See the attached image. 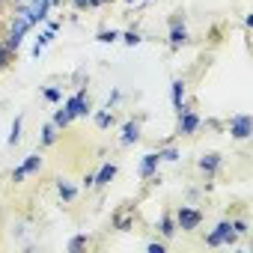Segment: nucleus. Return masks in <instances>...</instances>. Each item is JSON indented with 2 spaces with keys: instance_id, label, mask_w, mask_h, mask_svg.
I'll list each match as a JSON object with an SVG mask.
<instances>
[{
  "instance_id": "bb28decb",
  "label": "nucleus",
  "mask_w": 253,
  "mask_h": 253,
  "mask_svg": "<svg viewBox=\"0 0 253 253\" xmlns=\"http://www.w3.org/2000/svg\"><path fill=\"white\" fill-rule=\"evenodd\" d=\"M232 229H235V235H244V232H247V223H244V220H235Z\"/></svg>"
},
{
  "instance_id": "1a4fd4ad",
  "label": "nucleus",
  "mask_w": 253,
  "mask_h": 253,
  "mask_svg": "<svg viewBox=\"0 0 253 253\" xmlns=\"http://www.w3.org/2000/svg\"><path fill=\"white\" fill-rule=\"evenodd\" d=\"M188 42V30L182 27V24H176L173 30H170V48H182Z\"/></svg>"
},
{
  "instance_id": "393cba45",
  "label": "nucleus",
  "mask_w": 253,
  "mask_h": 253,
  "mask_svg": "<svg viewBox=\"0 0 253 253\" xmlns=\"http://www.w3.org/2000/svg\"><path fill=\"white\" fill-rule=\"evenodd\" d=\"M122 42H125V45H137V42H140V36L131 30V33H125V36H122Z\"/></svg>"
},
{
  "instance_id": "4468645a",
  "label": "nucleus",
  "mask_w": 253,
  "mask_h": 253,
  "mask_svg": "<svg viewBox=\"0 0 253 253\" xmlns=\"http://www.w3.org/2000/svg\"><path fill=\"white\" fill-rule=\"evenodd\" d=\"M57 191H60V197H63L66 203H72V200H75V188H72L69 182H63V179H60V182H57Z\"/></svg>"
},
{
  "instance_id": "aec40b11",
  "label": "nucleus",
  "mask_w": 253,
  "mask_h": 253,
  "mask_svg": "<svg viewBox=\"0 0 253 253\" xmlns=\"http://www.w3.org/2000/svg\"><path fill=\"white\" fill-rule=\"evenodd\" d=\"M72 6L75 9H92V6H101L98 0H72Z\"/></svg>"
},
{
  "instance_id": "2eb2a0df",
  "label": "nucleus",
  "mask_w": 253,
  "mask_h": 253,
  "mask_svg": "<svg viewBox=\"0 0 253 253\" xmlns=\"http://www.w3.org/2000/svg\"><path fill=\"white\" fill-rule=\"evenodd\" d=\"M161 235L164 238H173L176 235V220L173 217H161Z\"/></svg>"
},
{
  "instance_id": "6ab92c4d",
  "label": "nucleus",
  "mask_w": 253,
  "mask_h": 253,
  "mask_svg": "<svg viewBox=\"0 0 253 253\" xmlns=\"http://www.w3.org/2000/svg\"><path fill=\"white\" fill-rule=\"evenodd\" d=\"M95 125H98V128H107V125H110V113L107 110H98L95 113Z\"/></svg>"
},
{
  "instance_id": "a211bd4d",
  "label": "nucleus",
  "mask_w": 253,
  "mask_h": 253,
  "mask_svg": "<svg viewBox=\"0 0 253 253\" xmlns=\"http://www.w3.org/2000/svg\"><path fill=\"white\" fill-rule=\"evenodd\" d=\"M69 122H72V116L66 113V107L54 113V125H57V128H66V125H69Z\"/></svg>"
},
{
  "instance_id": "a878e982",
  "label": "nucleus",
  "mask_w": 253,
  "mask_h": 253,
  "mask_svg": "<svg viewBox=\"0 0 253 253\" xmlns=\"http://www.w3.org/2000/svg\"><path fill=\"white\" fill-rule=\"evenodd\" d=\"M45 98H48V101H60V89L48 86V89H45Z\"/></svg>"
},
{
  "instance_id": "0eeeda50",
  "label": "nucleus",
  "mask_w": 253,
  "mask_h": 253,
  "mask_svg": "<svg viewBox=\"0 0 253 253\" xmlns=\"http://www.w3.org/2000/svg\"><path fill=\"white\" fill-rule=\"evenodd\" d=\"M197 125H200L197 113H191V110L179 113V128H182V134H194V131H197Z\"/></svg>"
},
{
  "instance_id": "f257e3e1",
  "label": "nucleus",
  "mask_w": 253,
  "mask_h": 253,
  "mask_svg": "<svg viewBox=\"0 0 253 253\" xmlns=\"http://www.w3.org/2000/svg\"><path fill=\"white\" fill-rule=\"evenodd\" d=\"M211 247H217V244H232L235 241V229H232V223L229 220H220L217 226H214V232H209V238H206Z\"/></svg>"
},
{
  "instance_id": "f03ea898",
  "label": "nucleus",
  "mask_w": 253,
  "mask_h": 253,
  "mask_svg": "<svg viewBox=\"0 0 253 253\" xmlns=\"http://www.w3.org/2000/svg\"><path fill=\"white\" fill-rule=\"evenodd\" d=\"M200 220H203V214L197 211V209H188V206H182L179 209V214H176V223H179V229H197L200 226Z\"/></svg>"
},
{
  "instance_id": "6e6552de",
  "label": "nucleus",
  "mask_w": 253,
  "mask_h": 253,
  "mask_svg": "<svg viewBox=\"0 0 253 253\" xmlns=\"http://www.w3.org/2000/svg\"><path fill=\"white\" fill-rule=\"evenodd\" d=\"M158 161H161V158H158L155 152L143 155V161H140V176H143V179H149V176H152V173L158 170Z\"/></svg>"
},
{
  "instance_id": "5701e85b",
  "label": "nucleus",
  "mask_w": 253,
  "mask_h": 253,
  "mask_svg": "<svg viewBox=\"0 0 253 253\" xmlns=\"http://www.w3.org/2000/svg\"><path fill=\"white\" fill-rule=\"evenodd\" d=\"M158 158H164V161H179V152H176V149H164Z\"/></svg>"
},
{
  "instance_id": "412c9836",
  "label": "nucleus",
  "mask_w": 253,
  "mask_h": 253,
  "mask_svg": "<svg viewBox=\"0 0 253 253\" xmlns=\"http://www.w3.org/2000/svg\"><path fill=\"white\" fill-rule=\"evenodd\" d=\"M116 39H119V33H113V30H101L98 33V42H104V45L107 42H116Z\"/></svg>"
},
{
  "instance_id": "423d86ee",
  "label": "nucleus",
  "mask_w": 253,
  "mask_h": 253,
  "mask_svg": "<svg viewBox=\"0 0 253 253\" xmlns=\"http://www.w3.org/2000/svg\"><path fill=\"white\" fill-rule=\"evenodd\" d=\"M137 137H140V125L137 122H125L122 125V146H131V143H137Z\"/></svg>"
},
{
  "instance_id": "2f4dec72",
  "label": "nucleus",
  "mask_w": 253,
  "mask_h": 253,
  "mask_svg": "<svg viewBox=\"0 0 253 253\" xmlns=\"http://www.w3.org/2000/svg\"><path fill=\"white\" fill-rule=\"evenodd\" d=\"M3 3H6V0H0V6H3Z\"/></svg>"
},
{
  "instance_id": "f8f14e48",
  "label": "nucleus",
  "mask_w": 253,
  "mask_h": 253,
  "mask_svg": "<svg viewBox=\"0 0 253 253\" xmlns=\"http://www.w3.org/2000/svg\"><path fill=\"white\" fill-rule=\"evenodd\" d=\"M170 95H173V107H179V104H182V98H185V84H182V81H173Z\"/></svg>"
},
{
  "instance_id": "9b49d317",
  "label": "nucleus",
  "mask_w": 253,
  "mask_h": 253,
  "mask_svg": "<svg viewBox=\"0 0 253 253\" xmlns=\"http://www.w3.org/2000/svg\"><path fill=\"white\" fill-rule=\"evenodd\" d=\"M217 164H220V155H214V152L200 158V170H203V173H214V170H217Z\"/></svg>"
},
{
  "instance_id": "cd10ccee",
  "label": "nucleus",
  "mask_w": 253,
  "mask_h": 253,
  "mask_svg": "<svg viewBox=\"0 0 253 253\" xmlns=\"http://www.w3.org/2000/svg\"><path fill=\"white\" fill-rule=\"evenodd\" d=\"M116 226L119 229H128V217H116Z\"/></svg>"
},
{
  "instance_id": "f3484780",
  "label": "nucleus",
  "mask_w": 253,
  "mask_h": 253,
  "mask_svg": "<svg viewBox=\"0 0 253 253\" xmlns=\"http://www.w3.org/2000/svg\"><path fill=\"white\" fill-rule=\"evenodd\" d=\"M18 140H21V116L12 122V131H9V140H6V143H9V146H15Z\"/></svg>"
},
{
  "instance_id": "20e7f679",
  "label": "nucleus",
  "mask_w": 253,
  "mask_h": 253,
  "mask_svg": "<svg viewBox=\"0 0 253 253\" xmlns=\"http://www.w3.org/2000/svg\"><path fill=\"white\" fill-rule=\"evenodd\" d=\"M229 134H232L235 140H247V137H250V116H247V113H241V116H235V119H232Z\"/></svg>"
},
{
  "instance_id": "ddd939ff",
  "label": "nucleus",
  "mask_w": 253,
  "mask_h": 253,
  "mask_svg": "<svg viewBox=\"0 0 253 253\" xmlns=\"http://www.w3.org/2000/svg\"><path fill=\"white\" fill-rule=\"evenodd\" d=\"M51 39H54V30H48V33H42V36H39V39H36V45H33V54H36V57H39V54H42V51H45V45H48V42H51Z\"/></svg>"
},
{
  "instance_id": "c85d7f7f",
  "label": "nucleus",
  "mask_w": 253,
  "mask_h": 253,
  "mask_svg": "<svg viewBox=\"0 0 253 253\" xmlns=\"http://www.w3.org/2000/svg\"><path fill=\"white\" fill-rule=\"evenodd\" d=\"M149 253H164V244H149Z\"/></svg>"
},
{
  "instance_id": "39448f33",
  "label": "nucleus",
  "mask_w": 253,
  "mask_h": 253,
  "mask_svg": "<svg viewBox=\"0 0 253 253\" xmlns=\"http://www.w3.org/2000/svg\"><path fill=\"white\" fill-rule=\"evenodd\" d=\"M39 167H42V158H39V155H27V161H24L21 167H15V173H12V182H21L24 176L36 173Z\"/></svg>"
},
{
  "instance_id": "7ed1b4c3",
  "label": "nucleus",
  "mask_w": 253,
  "mask_h": 253,
  "mask_svg": "<svg viewBox=\"0 0 253 253\" xmlns=\"http://www.w3.org/2000/svg\"><path fill=\"white\" fill-rule=\"evenodd\" d=\"M66 113L75 119V116H86L89 113V104H86V95H84V89L81 92H75L69 101H66Z\"/></svg>"
},
{
  "instance_id": "c756f323",
  "label": "nucleus",
  "mask_w": 253,
  "mask_h": 253,
  "mask_svg": "<svg viewBox=\"0 0 253 253\" xmlns=\"http://www.w3.org/2000/svg\"><path fill=\"white\" fill-rule=\"evenodd\" d=\"M45 3H48V6H57V3H60V0H45Z\"/></svg>"
},
{
  "instance_id": "9d476101",
  "label": "nucleus",
  "mask_w": 253,
  "mask_h": 253,
  "mask_svg": "<svg viewBox=\"0 0 253 253\" xmlns=\"http://www.w3.org/2000/svg\"><path fill=\"white\" fill-rule=\"evenodd\" d=\"M113 176H116V164H104V167H101V170L95 173V185L101 188V185H107V182H110Z\"/></svg>"
},
{
  "instance_id": "dca6fc26",
  "label": "nucleus",
  "mask_w": 253,
  "mask_h": 253,
  "mask_svg": "<svg viewBox=\"0 0 253 253\" xmlns=\"http://www.w3.org/2000/svg\"><path fill=\"white\" fill-rule=\"evenodd\" d=\"M54 140H57V125L51 122V125H45V128H42V143H45V146H51Z\"/></svg>"
},
{
  "instance_id": "b1692460",
  "label": "nucleus",
  "mask_w": 253,
  "mask_h": 253,
  "mask_svg": "<svg viewBox=\"0 0 253 253\" xmlns=\"http://www.w3.org/2000/svg\"><path fill=\"white\" fill-rule=\"evenodd\" d=\"M84 244H86V238H84V235H78V238H72V241H69V250H81Z\"/></svg>"
},
{
  "instance_id": "7c9ffc66",
  "label": "nucleus",
  "mask_w": 253,
  "mask_h": 253,
  "mask_svg": "<svg viewBox=\"0 0 253 253\" xmlns=\"http://www.w3.org/2000/svg\"><path fill=\"white\" fill-rule=\"evenodd\" d=\"M98 3H110V0H98Z\"/></svg>"
},
{
  "instance_id": "4be33fe9",
  "label": "nucleus",
  "mask_w": 253,
  "mask_h": 253,
  "mask_svg": "<svg viewBox=\"0 0 253 253\" xmlns=\"http://www.w3.org/2000/svg\"><path fill=\"white\" fill-rule=\"evenodd\" d=\"M6 63H9V48H6L3 42H0V69H3Z\"/></svg>"
}]
</instances>
